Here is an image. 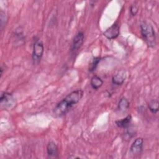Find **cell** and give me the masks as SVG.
<instances>
[{"label":"cell","mask_w":159,"mask_h":159,"mask_svg":"<svg viewBox=\"0 0 159 159\" xmlns=\"http://www.w3.org/2000/svg\"><path fill=\"white\" fill-rule=\"evenodd\" d=\"M83 96V91L81 89H76L71 92L57 104L53 111L55 115L62 116L66 114L73 105L77 104L81 99Z\"/></svg>","instance_id":"obj_1"},{"label":"cell","mask_w":159,"mask_h":159,"mask_svg":"<svg viewBox=\"0 0 159 159\" xmlns=\"http://www.w3.org/2000/svg\"><path fill=\"white\" fill-rule=\"evenodd\" d=\"M140 32L146 43L149 47H153L156 44V34L153 27L150 24L143 22L140 25Z\"/></svg>","instance_id":"obj_2"},{"label":"cell","mask_w":159,"mask_h":159,"mask_svg":"<svg viewBox=\"0 0 159 159\" xmlns=\"http://www.w3.org/2000/svg\"><path fill=\"white\" fill-rule=\"evenodd\" d=\"M44 51L43 44L42 42L40 39H37L33 47V52H32V59L34 63H39L43 55Z\"/></svg>","instance_id":"obj_3"},{"label":"cell","mask_w":159,"mask_h":159,"mask_svg":"<svg viewBox=\"0 0 159 159\" xmlns=\"http://www.w3.org/2000/svg\"><path fill=\"white\" fill-rule=\"evenodd\" d=\"M14 103V99L11 93L7 92H3L1 94L0 104L1 107L5 109L11 107Z\"/></svg>","instance_id":"obj_4"},{"label":"cell","mask_w":159,"mask_h":159,"mask_svg":"<svg viewBox=\"0 0 159 159\" xmlns=\"http://www.w3.org/2000/svg\"><path fill=\"white\" fill-rule=\"evenodd\" d=\"M120 34V27L119 25L115 23L112 25L110 27H109L104 32V35L109 40L114 39L117 38Z\"/></svg>","instance_id":"obj_5"},{"label":"cell","mask_w":159,"mask_h":159,"mask_svg":"<svg viewBox=\"0 0 159 159\" xmlns=\"http://www.w3.org/2000/svg\"><path fill=\"white\" fill-rule=\"evenodd\" d=\"M84 35L83 32H79L75 36L71 45V50H76L82 46L84 42Z\"/></svg>","instance_id":"obj_6"},{"label":"cell","mask_w":159,"mask_h":159,"mask_svg":"<svg viewBox=\"0 0 159 159\" xmlns=\"http://www.w3.org/2000/svg\"><path fill=\"white\" fill-rule=\"evenodd\" d=\"M143 139L141 137L136 139L132 143L130 150V152L134 154H138L140 153L143 148Z\"/></svg>","instance_id":"obj_7"},{"label":"cell","mask_w":159,"mask_h":159,"mask_svg":"<svg viewBox=\"0 0 159 159\" xmlns=\"http://www.w3.org/2000/svg\"><path fill=\"white\" fill-rule=\"evenodd\" d=\"M126 79V72L125 70H120L112 76V83L116 85H121Z\"/></svg>","instance_id":"obj_8"},{"label":"cell","mask_w":159,"mask_h":159,"mask_svg":"<svg viewBox=\"0 0 159 159\" xmlns=\"http://www.w3.org/2000/svg\"><path fill=\"white\" fill-rule=\"evenodd\" d=\"M47 152L48 157L50 158L58 157V147L55 142L51 141L48 143L47 147Z\"/></svg>","instance_id":"obj_9"},{"label":"cell","mask_w":159,"mask_h":159,"mask_svg":"<svg viewBox=\"0 0 159 159\" xmlns=\"http://www.w3.org/2000/svg\"><path fill=\"white\" fill-rule=\"evenodd\" d=\"M132 120V116L130 115H128L125 118L122 119L120 120H116V124L117 127L120 128H127L129 127V125Z\"/></svg>","instance_id":"obj_10"},{"label":"cell","mask_w":159,"mask_h":159,"mask_svg":"<svg viewBox=\"0 0 159 159\" xmlns=\"http://www.w3.org/2000/svg\"><path fill=\"white\" fill-rule=\"evenodd\" d=\"M90 84L93 89H98L99 88H101L102 86V85L103 84V81L102 80V79L100 77H99L96 75H94L91 79Z\"/></svg>","instance_id":"obj_11"},{"label":"cell","mask_w":159,"mask_h":159,"mask_svg":"<svg viewBox=\"0 0 159 159\" xmlns=\"http://www.w3.org/2000/svg\"><path fill=\"white\" fill-rule=\"evenodd\" d=\"M130 106L129 101L125 98H122L118 103V109L120 111L124 112L127 111Z\"/></svg>","instance_id":"obj_12"},{"label":"cell","mask_w":159,"mask_h":159,"mask_svg":"<svg viewBox=\"0 0 159 159\" xmlns=\"http://www.w3.org/2000/svg\"><path fill=\"white\" fill-rule=\"evenodd\" d=\"M148 109L153 114H156L158 111V101L157 100H152L148 103Z\"/></svg>","instance_id":"obj_13"},{"label":"cell","mask_w":159,"mask_h":159,"mask_svg":"<svg viewBox=\"0 0 159 159\" xmlns=\"http://www.w3.org/2000/svg\"><path fill=\"white\" fill-rule=\"evenodd\" d=\"M100 61H101V58L100 57H94L92 59L91 63H89V68H88L89 71L90 72L94 71L96 69V68L98 66V65L100 62Z\"/></svg>","instance_id":"obj_14"},{"label":"cell","mask_w":159,"mask_h":159,"mask_svg":"<svg viewBox=\"0 0 159 159\" xmlns=\"http://www.w3.org/2000/svg\"><path fill=\"white\" fill-rule=\"evenodd\" d=\"M138 10H139V7L135 4L131 5L130 9V14L132 16H135L138 12Z\"/></svg>","instance_id":"obj_15"},{"label":"cell","mask_w":159,"mask_h":159,"mask_svg":"<svg viewBox=\"0 0 159 159\" xmlns=\"http://www.w3.org/2000/svg\"><path fill=\"white\" fill-rule=\"evenodd\" d=\"M2 72H3V68H2V66L1 67V75H2Z\"/></svg>","instance_id":"obj_16"}]
</instances>
